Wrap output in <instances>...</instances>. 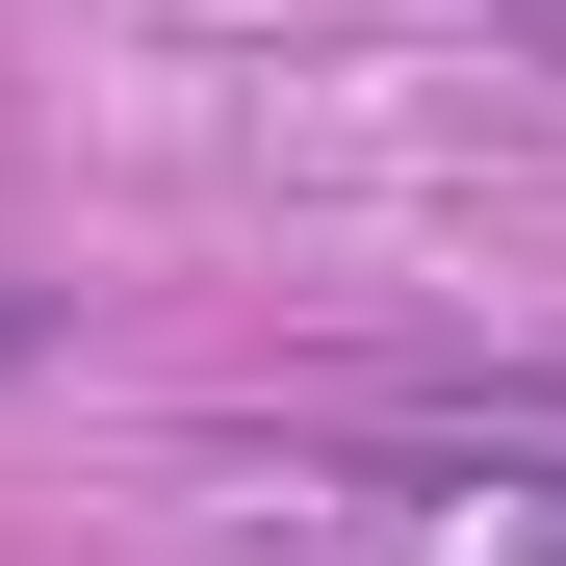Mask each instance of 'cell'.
<instances>
[{
  "instance_id": "obj_1",
  "label": "cell",
  "mask_w": 566,
  "mask_h": 566,
  "mask_svg": "<svg viewBox=\"0 0 566 566\" xmlns=\"http://www.w3.org/2000/svg\"><path fill=\"white\" fill-rule=\"evenodd\" d=\"M515 566H566V463H541V490H515Z\"/></svg>"
}]
</instances>
